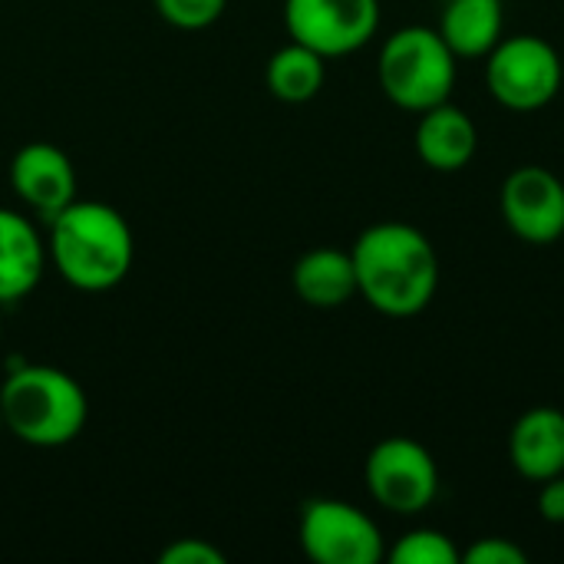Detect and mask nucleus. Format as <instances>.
Here are the masks:
<instances>
[{"instance_id":"nucleus-9","label":"nucleus","mask_w":564,"mask_h":564,"mask_svg":"<svg viewBox=\"0 0 564 564\" xmlns=\"http://www.w3.org/2000/svg\"><path fill=\"white\" fill-rule=\"evenodd\" d=\"M506 228L525 245H555L564 235V182L545 165H519L499 192Z\"/></svg>"},{"instance_id":"nucleus-8","label":"nucleus","mask_w":564,"mask_h":564,"mask_svg":"<svg viewBox=\"0 0 564 564\" xmlns=\"http://www.w3.org/2000/svg\"><path fill=\"white\" fill-rule=\"evenodd\" d=\"M288 36L324 59L364 50L380 30V0H284Z\"/></svg>"},{"instance_id":"nucleus-23","label":"nucleus","mask_w":564,"mask_h":564,"mask_svg":"<svg viewBox=\"0 0 564 564\" xmlns=\"http://www.w3.org/2000/svg\"><path fill=\"white\" fill-rule=\"evenodd\" d=\"M0 327H3V321H0Z\"/></svg>"},{"instance_id":"nucleus-16","label":"nucleus","mask_w":564,"mask_h":564,"mask_svg":"<svg viewBox=\"0 0 564 564\" xmlns=\"http://www.w3.org/2000/svg\"><path fill=\"white\" fill-rule=\"evenodd\" d=\"M324 79H327V59L297 40L281 46L264 66V83L271 96L291 106L311 102L324 89Z\"/></svg>"},{"instance_id":"nucleus-19","label":"nucleus","mask_w":564,"mask_h":564,"mask_svg":"<svg viewBox=\"0 0 564 564\" xmlns=\"http://www.w3.org/2000/svg\"><path fill=\"white\" fill-rule=\"evenodd\" d=\"M463 562L466 564H529V555L509 542V539H476L466 552H463Z\"/></svg>"},{"instance_id":"nucleus-17","label":"nucleus","mask_w":564,"mask_h":564,"mask_svg":"<svg viewBox=\"0 0 564 564\" xmlns=\"http://www.w3.org/2000/svg\"><path fill=\"white\" fill-rule=\"evenodd\" d=\"M393 564H459L463 552L440 529H410L387 552Z\"/></svg>"},{"instance_id":"nucleus-7","label":"nucleus","mask_w":564,"mask_h":564,"mask_svg":"<svg viewBox=\"0 0 564 564\" xmlns=\"http://www.w3.org/2000/svg\"><path fill=\"white\" fill-rule=\"evenodd\" d=\"M301 549L317 564H377L387 549L380 525L344 499H311L297 522Z\"/></svg>"},{"instance_id":"nucleus-6","label":"nucleus","mask_w":564,"mask_h":564,"mask_svg":"<svg viewBox=\"0 0 564 564\" xmlns=\"http://www.w3.org/2000/svg\"><path fill=\"white\" fill-rule=\"evenodd\" d=\"M364 482L380 509L393 516H420L440 496V466L423 443L387 436L370 449Z\"/></svg>"},{"instance_id":"nucleus-3","label":"nucleus","mask_w":564,"mask_h":564,"mask_svg":"<svg viewBox=\"0 0 564 564\" xmlns=\"http://www.w3.org/2000/svg\"><path fill=\"white\" fill-rule=\"evenodd\" d=\"M3 430L36 449L73 443L89 420V400L79 380L59 367L20 364L0 383Z\"/></svg>"},{"instance_id":"nucleus-21","label":"nucleus","mask_w":564,"mask_h":564,"mask_svg":"<svg viewBox=\"0 0 564 564\" xmlns=\"http://www.w3.org/2000/svg\"><path fill=\"white\" fill-rule=\"evenodd\" d=\"M539 516L552 525H564V473L539 482Z\"/></svg>"},{"instance_id":"nucleus-20","label":"nucleus","mask_w":564,"mask_h":564,"mask_svg":"<svg viewBox=\"0 0 564 564\" xmlns=\"http://www.w3.org/2000/svg\"><path fill=\"white\" fill-rule=\"evenodd\" d=\"M162 564H225V555L205 539H175L159 552Z\"/></svg>"},{"instance_id":"nucleus-14","label":"nucleus","mask_w":564,"mask_h":564,"mask_svg":"<svg viewBox=\"0 0 564 564\" xmlns=\"http://www.w3.org/2000/svg\"><path fill=\"white\" fill-rule=\"evenodd\" d=\"M291 284L307 307L334 311L357 297V268L344 248H314L297 258Z\"/></svg>"},{"instance_id":"nucleus-12","label":"nucleus","mask_w":564,"mask_h":564,"mask_svg":"<svg viewBox=\"0 0 564 564\" xmlns=\"http://www.w3.org/2000/svg\"><path fill=\"white\" fill-rule=\"evenodd\" d=\"M479 149V129L473 116L453 102H440L420 112L416 122V155L433 172H459L473 162Z\"/></svg>"},{"instance_id":"nucleus-1","label":"nucleus","mask_w":564,"mask_h":564,"mask_svg":"<svg viewBox=\"0 0 564 564\" xmlns=\"http://www.w3.org/2000/svg\"><path fill=\"white\" fill-rule=\"evenodd\" d=\"M357 294L383 317H416L440 291V254L410 221H377L350 248Z\"/></svg>"},{"instance_id":"nucleus-13","label":"nucleus","mask_w":564,"mask_h":564,"mask_svg":"<svg viewBox=\"0 0 564 564\" xmlns=\"http://www.w3.org/2000/svg\"><path fill=\"white\" fill-rule=\"evenodd\" d=\"M46 241L36 225L13 208H0V304L23 301L46 271Z\"/></svg>"},{"instance_id":"nucleus-22","label":"nucleus","mask_w":564,"mask_h":564,"mask_svg":"<svg viewBox=\"0 0 564 564\" xmlns=\"http://www.w3.org/2000/svg\"><path fill=\"white\" fill-rule=\"evenodd\" d=\"M0 433H7V430H3V410H0Z\"/></svg>"},{"instance_id":"nucleus-5","label":"nucleus","mask_w":564,"mask_h":564,"mask_svg":"<svg viewBox=\"0 0 564 564\" xmlns=\"http://www.w3.org/2000/svg\"><path fill=\"white\" fill-rule=\"evenodd\" d=\"M486 86L502 109L539 112L564 89V56L535 33L502 36L486 53Z\"/></svg>"},{"instance_id":"nucleus-11","label":"nucleus","mask_w":564,"mask_h":564,"mask_svg":"<svg viewBox=\"0 0 564 564\" xmlns=\"http://www.w3.org/2000/svg\"><path fill=\"white\" fill-rule=\"evenodd\" d=\"M512 469L529 482H545L564 473V413L558 406L525 410L509 433Z\"/></svg>"},{"instance_id":"nucleus-4","label":"nucleus","mask_w":564,"mask_h":564,"mask_svg":"<svg viewBox=\"0 0 564 564\" xmlns=\"http://www.w3.org/2000/svg\"><path fill=\"white\" fill-rule=\"evenodd\" d=\"M459 73V56L449 50L436 26H400L393 30L377 56V79L383 96L420 116L440 102L453 99Z\"/></svg>"},{"instance_id":"nucleus-2","label":"nucleus","mask_w":564,"mask_h":564,"mask_svg":"<svg viewBox=\"0 0 564 564\" xmlns=\"http://www.w3.org/2000/svg\"><path fill=\"white\" fill-rule=\"evenodd\" d=\"M46 225V254L69 288L99 294L129 278L135 261V238L129 221L112 205L76 198Z\"/></svg>"},{"instance_id":"nucleus-10","label":"nucleus","mask_w":564,"mask_h":564,"mask_svg":"<svg viewBox=\"0 0 564 564\" xmlns=\"http://www.w3.org/2000/svg\"><path fill=\"white\" fill-rule=\"evenodd\" d=\"M10 188L36 218H56L76 202V169L69 155L53 142H26L10 162Z\"/></svg>"},{"instance_id":"nucleus-18","label":"nucleus","mask_w":564,"mask_h":564,"mask_svg":"<svg viewBox=\"0 0 564 564\" xmlns=\"http://www.w3.org/2000/svg\"><path fill=\"white\" fill-rule=\"evenodd\" d=\"M155 13L178 30H205L221 20L228 0H152Z\"/></svg>"},{"instance_id":"nucleus-15","label":"nucleus","mask_w":564,"mask_h":564,"mask_svg":"<svg viewBox=\"0 0 564 564\" xmlns=\"http://www.w3.org/2000/svg\"><path fill=\"white\" fill-rule=\"evenodd\" d=\"M436 30L459 59H482L506 36L502 0H446Z\"/></svg>"}]
</instances>
